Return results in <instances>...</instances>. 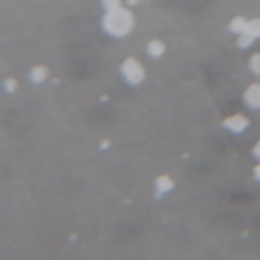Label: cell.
Wrapping results in <instances>:
<instances>
[{
	"label": "cell",
	"instance_id": "cell-8",
	"mask_svg": "<svg viewBox=\"0 0 260 260\" xmlns=\"http://www.w3.org/2000/svg\"><path fill=\"white\" fill-rule=\"evenodd\" d=\"M254 38H252L250 35L246 34V32H243L240 35L239 39H238V46L241 48V49H246V48H249L253 42H254Z\"/></svg>",
	"mask_w": 260,
	"mask_h": 260
},
{
	"label": "cell",
	"instance_id": "cell-6",
	"mask_svg": "<svg viewBox=\"0 0 260 260\" xmlns=\"http://www.w3.org/2000/svg\"><path fill=\"white\" fill-rule=\"evenodd\" d=\"M249 67L254 74L260 75V53H255L253 56H251Z\"/></svg>",
	"mask_w": 260,
	"mask_h": 260
},
{
	"label": "cell",
	"instance_id": "cell-2",
	"mask_svg": "<svg viewBox=\"0 0 260 260\" xmlns=\"http://www.w3.org/2000/svg\"><path fill=\"white\" fill-rule=\"evenodd\" d=\"M223 126L234 133H241L249 126V119L242 114H234L224 119Z\"/></svg>",
	"mask_w": 260,
	"mask_h": 260
},
{
	"label": "cell",
	"instance_id": "cell-5",
	"mask_svg": "<svg viewBox=\"0 0 260 260\" xmlns=\"http://www.w3.org/2000/svg\"><path fill=\"white\" fill-rule=\"evenodd\" d=\"M244 32L250 35L254 39L259 38L260 37V18H253L251 20H248L247 27Z\"/></svg>",
	"mask_w": 260,
	"mask_h": 260
},
{
	"label": "cell",
	"instance_id": "cell-9",
	"mask_svg": "<svg viewBox=\"0 0 260 260\" xmlns=\"http://www.w3.org/2000/svg\"><path fill=\"white\" fill-rule=\"evenodd\" d=\"M157 186H158V189H159L160 191H162V192L169 191V190L172 189V187H173V182H172V180H171L170 178H168V177H162V178H160V179L158 180Z\"/></svg>",
	"mask_w": 260,
	"mask_h": 260
},
{
	"label": "cell",
	"instance_id": "cell-1",
	"mask_svg": "<svg viewBox=\"0 0 260 260\" xmlns=\"http://www.w3.org/2000/svg\"><path fill=\"white\" fill-rule=\"evenodd\" d=\"M104 25L112 34L123 35L131 29L133 25V15L123 7L110 10L104 18Z\"/></svg>",
	"mask_w": 260,
	"mask_h": 260
},
{
	"label": "cell",
	"instance_id": "cell-13",
	"mask_svg": "<svg viewBox=\"0 0 260 260\" xmlns=\"http://www.w3.org/2000/svg\"><path fill=\"white\" fill-rule=\"evenodd\" d=\"M140 0H127V3L129 4V5H134V4H136L137 2H139Z\"/></svg>",
	"mask_w": 260,
	"mask_h": 260
},
{
	"label": "cell",
	"instance_id": "cell-4",
	"mask_svg": "<svg viewBox=\"0 0 260 260\" xmlns=\"http://www.w3.org/2000/svg\"><path fill=\"white\" fill-rule=\"evenodd\" d=\"M248 20L242 16L235 17L230 23V29L235 34H243L246 30Z\"/></svg>",
	"mask_w": 260,
	"mask_h": 260
},
{
	"label": "cell",
	"instance_id": "cell-3",
	"mask_svg": "<svg viewBox=\"0 0 260 260\" xmlns=\"http://www.w3.org/2000/svg\"><path fill=\"white\" fill-rule=\"evenodd\" d=\"M244 101L251 109L260 108V83H253L244 92Z\"/></svg>",
	"mask_w": 260,
	"mask_h": 260
},
{
	"label": "cell",
	"instance_id": "cell-10",
	"mask_svg": "<svg viewBox=\"0 0 260 260\" xmlns=\"http://www.w3.org/2000/svg\"><path fill=\"white\" fill-rule=\"evenodd\" d=\"M103 5L110 11L121 7V0H102Z\"/></svg>",
	"mask_w": 260,
	"mask_h": 260
},
{
	"label": "cell",
	"instance_id": "cell-7",
	"mask_svg": "<svg viewBox=\"0 0 260 260\" xmlns=\"http://www.w3.org/2000/svg\"><path fill=\"white\" fill-rule=\"evenodd\" d=\"M165 46L159 41H153L148 45V51L152 56H159L164 53Z\"/></svg>",
	"mask_w": 260,
	"mask_h": 260
},
{
	"label": "cell",
	"instance_id": "cell-12",
	"mask_svg": "<svg viewBox=\"0 0 260 260\" xmlns=\"http://www.w3.org/2000/svg\"><path fill=\"white\" fill-rule=\"evenodd\" d=\"M253 174H254V177L256 178V180L260 181V164H258V165L254 168Z\"/></svg>",
	"mask_w": 260,
	"mask_h": 260
},
{
	"label": "cell",
	"instance_id": "cell-11",
	"mask_svg": "<svg viewBox=\"0 0 260 260\" xmlns=\"http://www.w3.org/2000/svg\"><path fill=\"white\" fill-rule=\"evenodd\" d=\"M253 154L254 156L260 160V140H258V142L254 145L253 147Z\"/></svg>",
	"mask_w": 260,
	"mask_h": 260
}]
</instances>
